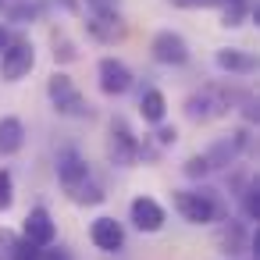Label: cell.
Wrapping results in <instances>:
<instances>
[{"mask_svg":"<svg viewBox=\"0 0 260 260\" xmlns=\"http://www.w3.org/2000/svg\"><path fill=\"white\" fill-rule=\"evenodd\" d=\"M171 203L182 214V221H189V224H214V221H224L228 217V200L217 189L203 185V182L196 189H175L171 192Z\"/></svg>","mask_w":260,"mask_h":260,"instance_id":"cell-1","label":"cell"},{"mask_svg":"<svg viewBox=\"0 0 260 260\" xmlns=\"http://www.w3.org/2000/svg\"><path fill=\"white\" fill-rule=\"evenodd\" d=\"M232 107H235V89H228V86H221V82H207V86H200L196 93L185 96V107H182V111H185L189 121L207 125V121L224 118Z\"/></svg>","mask_w":260,"mask_h":260,"instance_id":"cell-2","label":"cell"},{"mask_svg":"<svg viewBox=\"0 0 260 260\" xmlns=\"http://www.w3.org/2000/svg\"><path fill=\"white\" fill-rule=\"evenodd\" d=\"M47 96H50V104H54V111L61 114V118H89L93 114V107H89V100L82 96V89L72 82V75H64V72H54L50 79H47Z\"/></svg>","mask_w":260,"mask_h":260,"instance_id":"cell-3","label":"cell"},{"mask_svg":"<svg viewBox=\"0 0 260 260\" xmlns=\"http://www.w3.org/2000/svg\"><path fill=\"white\" fill-rule=\"evenodd\" d=\"M107 160L114 168H136L139 164V136L128 128L125 118H111V128H107Z\"/></svg>","mask_w":260,"mask_h":260,"instance_id":"cell-4","label":"cell"},{"mask_svg":"<svg viewBox=\"0 0 260 260\" xmlns=\"http://www.w3.org/2000/svg\"><path fill=\"white\" fill-rule=\"evenodd\" d=\"M253 146V139H249V128H235L232 136H221V139H214L210 146H207V164H210V175L214 171H228V168H235L239 164V157L246 153Z\"/></svg>","mask_w":260,"mask_h":260,"instance_id":"cell-5","label":"cell"},{"mask_svg":"<svg viewBox=\"0 0 260 260\" xmlns=\"http://www.w3.org/2000/svg\"><path fill=\"white\" fill-rule=\"evenodd\" d=\"M36 68V47L29 40H11L8 50L0 54V79L4 82H22Z\"/></svg>","mask_w":260,"mask_h":260,"instance_id":"cell-6","label":"cell"},{"mask_svg":"<svg viewBox=\"0 0 260 260\" xmlns=\"http://www.w3.org/2000/svg\"><path fill=\"white\" fill-rule=\"evenodd\" d=\"M214 242H217V249H221L228 260H235V256H242V253H253V228H249L246 221H239V217H224V221H217Z\"/></svg>","mask_w":260,"mask_h":260,"instance_id":"cell-7","label":"cell"},{"mask_svg":"<svg viewBox=\"0 0 260 260\" xmlns=\"http://www.w3.org/2000/svg\"><path fill=\"white\" fill-rule=\"evenodd\" d=\"M96 79H100V93L104 96H125L132 89V68L121 57H100L96 61Z\"/></svg>","mask_w":260,"mask_h":260,"instance_id":"cell-8","label":"cell"},{"mask_svg":"<svg viewBox=\"0 0 260 260\" xmlns=\"http://www.w3.org/2000/svg\"><path fill=\"white\" fill-rule=\"evenodd\" d=\"M150 54L157 64H168V68H182L189 61V43L185 36L171 32V29H160L153 40H150Z\"/></svg>","mask_w":260,"mask_h":260,"instance_id":"cell-9","label":"cell"},{"mask_svg":"<svg viewBox=\"0 0 260 260\" xmlns=\"http://www.w3.org/2000/svg\"><path fill=\"white\" fill-rule=\"evenodd\" d=\"M54 168H57V182H61V189L68 192V189H75V185H82L93 171H89V160L75 150V146H61L57 150V160H54Z\"/></svg>","mask_w":260,"mask_h":260,"instance_id":"cell-10","label":"cell"},{"mask_svg":"<svg viewBox=\"0 0 260 260\" xmlns=\"http://www.w3.org/2000/svg\"><path fill=\"white\" fill-rule=\"evenodd\" d=\"M86 32H89V40H96L104 47H114V43H121L128 36V22L121 18V11H114V15H89L86 18Z\"/></svg>","mask_w":260,"mask_h":260,"instance_id":"cell-11","label":"cell"},{"mask_svg":"<svg viewBox=\"0 0 260 260\" xmlns=\"http://www.w3.org/2000/svg\"><path fill=\"white\" fill-rule=\"evenodd\" d=\"M22 239H29V242H32V246H40V249L54 246V239H57V224H54V217H50V210H47L43 203H40V207H32V210L25 214Z\"/></svg>","mask_w":260,"mask_h":260,"instance_id":"cell-12","label":"cell"},{"mask_svg":"<svg viewBox=\"0 0 260 260\" xmlns=\"http://www.w3.org/2000/svg\"><path fill=\"white\" fill-rule=\"evenodd\" d=\"M128 221H132L139 232L153 235V232H160V228H164L168 214H164V207H160L153 196H136V200L128 203Z\"/></svg>","mask_w":260,"mask_h":260,"instance_id":"cell-13","label":"cell"},{"mask_svg":"<svg viewBox=\"0 0 260 260\" xmlns=\"http://www.w3.org/2000/svg\"><path fill=\"white\" fill-rule=\"evenodd\" d=\"M89 239H93V246H96L100 253H121V249H125V228H121V221L111 217V214H104V217H96V221L89 224Z\"/></svg>","mask_w":260,"mask_h":260,"instance_id":"cell-14","label":"cell"},{"mask_svg":"<svg viewBox=\"0 0 260 260\" xmlns=\"http://www.w3.org/2000/svg\"><path fill=\"white\" fill-rule=\"evenodd\" d=\"M214 64L224 72V75H253L256 72V57L249 50H239V47H224L214 54Z\"/></svg>","mask_w":260,"mask_h":260,"instance_id":"cell-15","label":"cell"},{"mask_svg":"<svg viewBox=\"0 0 260 260\" xmlns=\"http://www.w3.org/2000/svg\"><path fill=\"white\" fill-rule=\"evenodd\" d=\"M22 146H25V125H22V118H15V114L0 118V157H15Z\"/></svg>","mask_w":260,"mask_h":260,"instance_id":"cell-16","label":"cell"},{"mask_svg":"<svg viewBox=\"0 0 260 260\" xmlns=\"http://www.w3.org/2000/svg\"><path fill=\"white\" fill-rule=\"evenodd\" d=\"M139 114H143V121L146 125H164V118H168V96L160 93V89H143L139 93Z\"/></svg>","mask_w":260,"mask_h":260,"instance_id":"cell-17","label":"cell"},{"mask_svg":"<svg viewBox=\"0 0 260 260\" xmlns=\"http://www.w3.org/2000/svg\"><path fill=\"white\" fill-rule=\"evenodd\" d=\"M221 25L224 29H239V25H246L249 18H253V4L249 0H221Z\"/></svg>","mask_w":260,"mask_h":260,"instance_id":"cell-18","label":"cell"},{"mask_svg":"<svg viewBox=\"0 0 260 260\" xmlns=\"http://www.w3.org/2000/svg\"><path fill=\"white\" fill-rule=\"evenodd\" d=\"M68 200H72V203H79V207H96V203H104V200H107V192H104V185L89 175L82 185L68 189Z\"/></svg>","mask_w":260,"mask_h":260,"instance_id":"cell-19","label":"cell"},{"mask_svg":"<svg viewBox=\"0 0 260 260\" xmlns=\"http://www.w3.org/2000/svg\"><path fill=\"white\" fill-rule=\"evenodd\" d=\"M239 203H242V221H246V224L260 221V182H256V178L239 192Z\"/></svg>","mask_w":260,"mask_h":260,"instance_id":"cell-20","label":"cell"},{"mask_svg":"<svg viewBox=\"0 0 260 260\" xmlns=\"http://www.w3.org/2000/svg\"><path fill=\"white\" fill-rule=\"evenodd\" d=\"M50 47H54V61H57V64L79 61V50H75V43H72L64 32H54V36H50Z\"/></svg>","mask_w":260,"mask_h":260,"instance_id":"cell-21","label":"cell"},{"mask_svg":"<svg viewBox=\"0 0 260 260\" xmlns=\"http://www.w3.org/2000/svg\"><path fill=\"white\" fill-rule=\"evenodd\" d=\"M15 207V178L8 168H0V214H8Z\"/></svg>","mask_w":260,"mask_h":260,"instance_id":"cell-22","label":"cell"},{"mask_svg":"<svg viewBox=\"0 0 260 260\" xmlns=\"http://www.w3.org/2000/svg\"><path fill=\"white\" fill-rule=\"evenodd\" d=\"M8 18H11L15 25H29V22L40 18V8H36V4H25V0H18V4L8 11Z\"/></svg>","mask_w":260,"mask_h":260,"instance_id":"cell-23","label":"cell"},{"mask_svg":"<svg viewBox=\"0 0 260 260\" xmlns=\"http://www.w3.org/2000/svg\"><path fill=\"white\" fill-rule=\"evenodd\" d=\"M40 253H43L40 246H32L29 239H22V235H18V239H15V246H11V253H8V260H40Z\"/></svg>","mask_w":260,"mask_h":260,"instance_id":"cell-24","label":"cell"},{"mask_svg":"<svg viewBox=\"0 0 260 260\" xmlns=\"http://www.w3.org/2000/svg\"><path fill=\"white\" fill-rule=\"evenodd\" d=\"M182 171H185V178L203 182V178L210 175V164H207V157H203V153H196V157H189V160H185V168H182Z\"/></svg>","mask_w":260,"mask_h":260,"instance_id":"cell-25","label":"cell"},{"mask_svg":"<svg viewBox=\"0 0 260 260\" xmlns=\"http://www.w3.org/2000/svg\"><path fill=\"white\" fill-rule=\"evenodd\" d=\"M150 139L160 146V150H168V146H175V139H178V132L171 128V125H157L153 132H150Z\"/></svg>","mask_w":260,"mask_h":260,"instance_id":"cell-26","label":"cell"},{"mask_svg":"<svg viewBox=\"0 0 260 260\" xmlns=\"http://www.w3.org/2000/svg\"><path fill=\"white\" fill-rule=\"evenodd\" d=\"M82 4L89 8V15H114L121 8V0H82Z\"/></svg>","mask_w":260,"mask_h":260,"instance_id":"cell-27","label":"cell"},{"mask_svg":"<svg viewBox=\"0 0 260 260\" xmlns=\"http://www.w3.org/2000/svg\"><path fill=\"white\" fill-rule=\"evenodd\" d=\"M171 8H182V11H189V8H217L221 0H168Z\"/></svg>","mask_w":260,"mask_h":260,"instance_id":"cell-28","label":"cell"},{"mask_svg":"<svg viewBox=\"0 0 260 260\" xmlns=\"http://www.w3.org/2000/svg\"><path fill=\"white\" fill-rule=\"evenodd\" d=\"M40 260H72V256H68V249H64V246H57V249H54V246H47V249L40 253Z\"/></svg>","mask_w":260,"mask_h":260,"instance_id":"cell-29","label":"cell"},{"mask_svg":"<svg viewBox=\"0 0 260 260\" xmlns=\"http://www.w3.org/2000/svg\"><path fill=\"white\" fill-rule=\"evenodd\" d=\"M8 43H11V32H8V25H0V54L8 50Z\"/></svg>","mask_w":260,"mask_h":260,"instance_id":"cell-30","label":"cell"},{"mask_svg":"<svg viewBox=\"0 0 260 260\" xmlns=\"http://www.w3.org/2000/svg\"><path fill=\"white\" fill-rule=\"evenodd\" d=\"M61 4H64L68 11H79V0H61Z\"/></svg>","mask_w":260,"mask_h":260,"instance_id":"cell-31","label":"cell"},{"mask_svg":"<svg viewBox=\"0 0 260 260\" xmlns=\"http://www.w3.org/2000/svg\"><path fill=\"white\" fill-rule=\"evenodd\" d=\"M0 8H4V0H0Z\"/></svg>","mask_w":260,"mask_h":260,"instance_id":"cell-32","label":"cell"}]
</instances>
